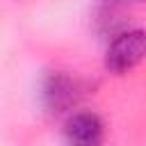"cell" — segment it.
<instances>
[{
	"instance_id": "cell-1",
	"label": "cell",
	"mask_w": 146,
	"mask_h": 146,
	"mask_svg": "<svg viewBox=\"0 0 146 146\" xmlns=\"http://www.w3.org/2000/svg\"><path fill=\"white\" fill-rule=\"evenodd\" d=\"M144 59H146V32L125 30L107 46L105 68L114 75H123L132 71L137 64H141Z\"/></svg>"
},
{
	"instance_id": "cell-2",
	"label": "cell",
	"mask_w": 146,
	"mask_h": 146,
	"mask_svg": "<svg viewBox=\"0 0 146 146\" xmlns=\"http://www.w3.org/2000/svg\"><path fill=\"white\" fill-rule=\"evenodd\" d=\"M41 100L50 114H62L78 100V82L64 71H52L43 78Z\"/></svg>"
},
{
	"instance_id": "cell-3",
	"label": "cell",
	"mask_w": 146,
	"mask_h": 146,
	"mask_svg": "<svg viewBox=\"0 0 146 146\" xmlns=\"http://www.w3.org/2000/svg\"><path fill=\"white\" fill-rule=\"evenodd\" d=\"M105 135V125L94 112H75L68 116L64 125L66 146H100Z\"/></svg>"
}]
</instances>
